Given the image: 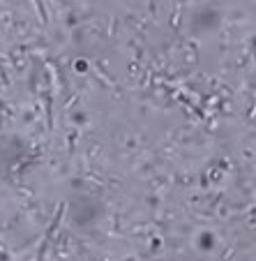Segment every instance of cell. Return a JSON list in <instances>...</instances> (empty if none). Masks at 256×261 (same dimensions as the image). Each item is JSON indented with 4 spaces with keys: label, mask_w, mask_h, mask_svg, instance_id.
I'll return each mask as SVG.
<instances>
[{
    "label": "cell",
    "mask_w": 256,
    "mask_h": 261,
    "mask_svg": "<svg viewBox=\"0 0 256 261\" xmlns=\"http://www.w3.org/2000/svg\"><path fill=\"white\" fill-rule=\"evenodd\" d=\"M37 10H40V16L46 21V10H44V5H42V0H37Z\"/></svg>",
    "instance_id": "cell-1"
}]
</instances>
